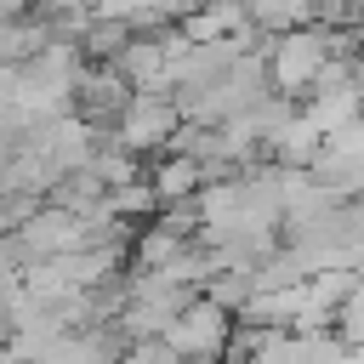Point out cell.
Here are the masks:
<instances>
[{"mask_svg": "<svg viewBox=\"0 0 364 364\" xmlns=\"http://www.w3.org/2000/svg\"><path fill=\"white\" fill-rule=\"evenodd\" d=\"M330 63V28L324 23H301V28H284V34H267V74H273V91L284 97H307L318 85Z\"/></svg>", "mask_w": 364, "mask_h": 364, "instance_id": "cell-1", "label": "cell"}, {"mask_svg": "<svg viewBox=\"0 0 364 364\" xmlns=\"http://www.w3.org/2000/svg\"><path fill=\"white\" fill-rule=\"evenodd\" d=\"M188 114H182V102H176V91H131V102H125V114L114 119V136L131 148V154H142V159H154V154H165V142L176 136V125H182Z\"/></svg>", "mask_w": 364, "mask_h": 364, "instance_id": "cell-2", "label": "cell"}, {"mask_svg": "<svg viewBox=\"0 0 364 364\" xmlns=\"http://www.w3.org/2000/svg\"><path fill=\"white\" fill-rule=\"evenodd\" d=\"M233 324H239V313L233 307H222V301H210L205 290L171 318V347L182 353V358H222L228 353V341H233Z\"/></svg>", "mask_w": 364, "mask_h": 364, "instance_id": "cell-3", "label": "cell"}, {"mask_svg": "<svg viewBox=\"0 0 364 364\" xmlns=\"http://www.w3.org/2000/svg\"><path fill=\"white\" fill-rule=\"evenodd\" d=\"M131 91H136V85H131V74H125L119 63H85V68H80V85H74L80 114L97 119V125H114V119L125 114Z\"/></svg>", "mask_w": 364, "mask_h": 364, "instance_id": "cell-4", "label": "cell"}, {"mask_svg": "<svg viewBox=\"0 0 364 364\" xmlns=\"http://www.w3.org/2000/svg\"><path fill=\"white\" fill-rule=\"evenodd\" d=\"M324 125L296 102V114L273 131V142H267V159H279V165H318V154H324Z\"/></svg>", "mask_w": 364, "mask_h": 364, "instance_id": "cell-5", "label": "cell"}, {"mask_svg": "<svg viewBox=\"0 0 364 364\" xmlns=\"http://www.w3.org/2000/svg\"><path fill=\"white\" fill-rule=\"evenodd\" d=\"M193 239H199V233L176 228L171 216H148V222L136 228V239H131V267H171Z\"/></svg>", "mask_w": 364, "mask_h": 364, "instance_id": "cell-6", "label": "cell"}, {"mask_svg": "<svg viewBox=\"0 0 364 364\" xmlns=\"http://www.w3.org/2000/svg\"><path fill=\"white\" fill-rule=\"evenodd\" d=\"M205 159H193V154H154L148 159V182L159 188V199L165 205H182V199H193L199 188H205Z\"/></svg>", "mask_w": 364, "mask_h": 364, "instance_id": "cell-7", "label": "cell"}, {"mask_svg": "<svg viewBox=\"0 0 364 364\" xmlns=\"http://www.w3.org/2000/svg\"><path fill=\"white\" fill-rule=\"evenodd\" d=\"M301 108H307L324 131H341V125H353V119L364 114V80L353 74V80H341V85H318V91L301 97Z\"/></svg>", "mask_w": 364, "mask_h": 364, "instance_id": "cell-8", "label": "cell"}, {"mask_svg": "<svg viewBox=\"0 0 364 364\" xmlns=\"http://www.w3.org/2000/svg\"><path fill=\"white\" fill-rule=\"evenodd\" d=\"M51 40H57V28H51V17H46V11L6 17V28H0V57H6V63H34Z\"/></svg>", "mask_w": 364, "mask_h": 364, "instance_id": "cell-9", "label": "cell"}, {"mask_svg": "<svg viewBox=\"0 0 364 364\" xmlns=\"http://www.w3.org/2000/svg\"><path fill=\"white\" fill-rule=\"evenodd\" d=\"M250 17H256V28L284 34V28L318 23V0H250Z\"/></svg>", "mask_w": 364, "mask_h": 364, "instance_id": "cell-10", "label": "cell"}]
</instances>
